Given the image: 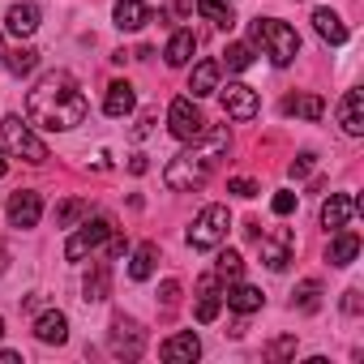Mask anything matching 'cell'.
<instances>
[{
    "label": "cell",
    "instance_id": "43",
    "mask_svg": "<svg viewBox=\"0 0 364 364\" xmlns=\"http://www.w3.org/2000/svg\"><path fill=\"white\" fill-rule=\"evenodd\" d=\"M5 270H9V253H5V249H0V274H5Z\"/></svg>",
    "mask_w": 364,
    "mask_h": 364
},
{
    "label": "cell",
    "instance_id": "29",
    "mask_svg": "<svg viewBox=\"0 0 364 364\" xmlns=\"http://www.w3.org/2000/svg\"><path fill=\"white\" fill-rule=\"evenodd\" d=\"M291 309H300V313H317V309H321V283H317V279H304V283L291 291Z\"/></svg>",
    "mask_w": 364,
    "mask_h": 364
},
{
    "label": "cell",
    "instance_id": "21",
    "mask_svg": "<svg viewBox=\"0 0 364 364\" xmlns=\"http://www.w3.org/2000/svg\"><path fill=\"white\" fill-rule=\"evenodd\" d=\"M283 116L321 120V116H326V103H321V95H287V99H283Z\"/></svg>",
    "mask_w": 364,
    "mask_h": 364
},
{
    "label": "cell",
    "instance_id": "46",
    "mask_svg": "<svg viewBox=\"0 0 364 364\" xmlns=\"http://www.w3.org/2000/svg\"><path fill=\"white\" fill-rule=\"evenodd\" d=\"M0 338H5V321H0Z\"/></svg>",
    "mask_w": 364,
    "mask_h": 364
},
{
    "label": "cell",
    "instance_id": "25",
    "mask_svg": "<svg viewBox=\"0 0 364 364\" xmlns=\"http://www.w3.org/2000/svg\"><path fill=\"white\" fill-rule=\"evenodd\" d=\"M133 103H137V99H133V86H129V82H112V86H107V99H103V112L120 120V116L133 112Z\"/></svg>",
    "mask_w": 364,
    "mask_h": 364
},
{
    "label": "cell",
    "instance_id": "42",
    "mask_svg": "<svg viewBox=\"0 0 364 364\" xmlns=\"http://www.w3.org/2000/svg\"><path fill=\"white\" fill-rule=\"evenodd\" d=\"M0 364H22V351H0Z\"/></svg>",
    "mask_w": 364,
    "mask_h": 364
},
{
    "label": "cell",
    "instance_id": "5",
    "mask_svg": "<svg viewBox=\"0 0 364 364\" xmlns=\"http://www.w3.org/2000/svg\"><path fill=\"white\" fill-rule=\"evenodd\" d=\"M228 228H232L228 206H206V210L193 219V228H189V245H193V249H219V245L228 240Z\"/></svg>",
    "mask_w": 364,
    "mask_h": 364
},
{
    "label": "cell",
    "instance_id": "40",
    "mask_svg": "<svg viewBox=\"0 0 364 364\" xmlns=\"http://www.w3.org/2000/svg\"><path fill=\"white\" fill-rule=\"evenodd\" d=\"M291 351H296V338H279V343L270 347V355H274V360H283V355H291Z\"/></svg>",
    "mask_w": 364,
    "mask_h": 364
},
{
    "label": "cell",
    "instance_id": "15",
    "mask_svg": "<svg viewBox=\"0 0 364 364\" xmlns=\"http://www.w3.org/2000/svg\"><path fill=\"white\" fill-rule=\"evenodd\" d=\"M355 257H360V236L347 232V228H338V232L330 236V245H326V262H330V266H351Z\"/></svg>",
    "mask_w": 364,
    "mask_h": 364
},
{
    "label": "cell",
    "instance_id": "17",
    "mask_svg": "<svg viewBox=\"0 0 364 364\" xmlns=\"http://www.w3.org/2000/svg\"><path fill=\"white\" fill-rule=\"evenodd\" d=\"M35 338H39V343H48V347H52V343L60 347V343L69 338V317H65L60 309L39 313V321H35Z\"/></svg>",
    "mask_w": 364,
    "mask_h": 364
},
{
    "label": "cell",
    "instance_id": "34",
    "mask_svg": "<svg viewBox=\"0 0 364 364\" xmlns=\"http://www.w3.org/2000/svg\"><path fill=\"white\" fill-rule=\"evenodd\" d=\"M154 120H159V107H146V112L137 116V124H133V137H137V141L150 137V133H154Z\"/></svg>",
    "mask_w": 364,
    "mask_h": 364
},
{
    "label": "cell",
    "instance_id": "11",
    "mask_svg": "<svg viewBox=\"0 0 364 364\" xmlns=\"http://www.w3.org/2000/svg\"><path fill=\"white\" fill-rule=\"evenodd\" d=\"M39 215H43V198H39L35 189H18V193L9 198V223H14V228H35Z\"/></svg>",
    "mask_w": 364,
    "mask_h": 364
},
{
    "label": "cell",
    "instance_id": "30",
    "mask_svg": "<svg viewBox=\"0 0 364 364\" xmlns=\"http://www.w3.org/2000/svg\"><path fill=\"white\" fill-rule=\"evenodd\" d=\"M215 274H219V279H228V283H236V279L245 274V257H240L236 249H223V253H219V262H215Z\"/></svg>",
    "mask_w": 364,
    "mask_h": 364
},
{
    "label": "cell",
    "instance_id": "6",
    "mask_svg": "<svg viewBox=\"0 0 364 364\" xmlns=\"http://www.w3.org/2000/svg\"><path fill=\"white\" fill-rule=\"evenodd\" d=\"M116 232V223H112V215H86V223H82V232H73L69 236V245H65V257L69 262H82L86 253H95L99 245H107V236Z\"/></svg>",
    "mask_w": 364,
    "mask_h": 364
},
{
    "label": "cell",
    "instance_id": "24",
    "mask_svg": "<svg viewBox=\"0 0 364 364\" xmlns=\"http://www.w3.org/2000/svg\"><path fill=\"white\" fill-rule=\"evenodd\" d=\"M313 26H317V35H321L326 43H334V48L347 43V26H343V18H338L334 9H317V14H313Z\"/></svg>",
    "mask_w": 364,
    "mask_h": 364
},
{
    "label": "cell",
    "instance_id": "36",
    "mask_svg": "<svg viewBox=\"0 0 364 364\" xmlns=\"http://www.w3.org/2000/svg\"><path fill=\"white\" fill-rule=\"evenodd\" d=\"M228 193H236V198H257V185H253V180H245V176H236V180H228Z\"/></svg>",
    "mask_w": 364,
    "mask_h": 364
},
{
    "label": "cell",
    "instance_id": "14",
    "mask_svg": "<svg viewBox=\"0 0 364 364\" xmlns=\"http://www.w3.org/2000/svg\"><path fill=\"white\" fill-rule=\"evenodd\" d=\"M112 18H116L120 31H141L146 22H154V9L146 5V0H116Z\"/></svg>",
    "mask_w": 364,
    "mask_h": 364
},
{
    "label": "cell",
    "instance_id": "45",
    "mask_svg": "<svg viewBox=\"0 0 364 364\" xmlns=\"http://www.w3.org/2000/svg\"><path fill=\"white\" fill-rule=\"evenodd\" d=\"M0 65H5V48H0Z\"/></svg>",
    "mask_w": 364,
    "mask_h": 364
},
{
    "label": "cell",
    "instance_id": "20",
    "mask_svg": "<svg viewBox=\"0 0 364 364\" xmlns=\"http://www.w3.org/2000/svg\"><path fill=\"white\" fill-rule=\"evenodd\" d=\"M5 31L18 35V39L35 35V31H39V5H14V9L5 14Z\"/></svg>",
    "mask_w": 364,
    "mask_h": 364
},
{
    "label": "cell",
    "instance_id": "23",
    "mask_svg": "<svg viewBox=\"0 0 364 364\" xmlns=\"http://www.w3.org/2000/svg\"><path fill=\"white\" fill-rule=\"evenodd\" d=\"M107 291H112V270H107V262H99L86 274V283H82V300L86 304H99V300H107Z\"/></svg>",
    "mask_w": 364,
    "mask_h": 364
},
{
    "label": "cell",
    "instance_id": "31",
    "mask_svg": "<svg viewBox=\"0 0 364 364\" xmlns=\"http://www.w3.org/2000/svg\"><path fill=\"white\" fill-rule=\"evenodd\" d=\"M223 65H228L232 73H245V69L253 65V48H249V43H228V52H223Z\"/></svg>",
    "mask_w": 364,
    "mask_h": 364
},
{
    "label": "cell",
    "instance_id": "7",
    "mask_svg": "<svg viewBox=\"0 0 364 364\" xmlns=\"http://www.w3.org/2000/svg\"><path fill=\"white\" fill-rule=\"evenodd\" d=\"M167 129H171V137H180V141H193V137L206 129V116L193 107V99H176V103L167 107Z\"/></svg>",
    "mask_w": 364,
    "mask_h": 364
},
{
    "label": "cell",
    "instance_id": "13",
    "mask_svg": "<svg viewBox=\"0 0 364 364\" xmlns=\"http://www.w3.org/2000/svg\"><path fill=\"white\" fill-rule=\"evenodd\" d=\"M257 249H262V262L266 270H287L291 262V232H279V236H257Z\"/></svg>",
    "mask_w": 364,
    "mask_h": 364
},
{
    "label": "cell",
    "instance_id": "35",
    "mask_svg": "<svg viewBox=\"0 0 364 364\" xmlns=\"http://www.w3.org/2000/svg\"><path fill=\"white\" fill-rule=\"evenodd\" d=\"M313 159H317V154H313V150H304V154H300V159H291V167H287V171H291V180H304V176H309V171H313Z\"/></svg>",
    "mask_w": 364,
    "mask_h": 364
},
{
    "label": "cell",
    "instance_id": "37",
    "mask_svg": "<svg viewBox=\"0 0 364 364\" xmlns=\"http://www.w3.org/2000/svg\"><path fill=\"white\" fill-rule=\"evenodd\" d=\"M270 206H274V215H291V210H296V193H279Z\"/></svg>",
    "mask_w": 364,
    "mask_h": 364
},
{
    "label": "cell",
    "instance_id": "39",
    "mask_svg": "<svg viewBox=\"0 0 364 364\" xmlns=\"http://www.w3.org/2000/svg\"><path fill=\"white\" fill-rule=\"evenodd\" d=\"M176 300H180V283H176V279H167V283H163V304L171 309Z\"/></svg>",
    "mask_w": 364,
    "mask_h": 364
},
{
    "label": "cell",
    "instance_id": "4",
    "mask_svg": "<svg viewBox=\"0 0 364 364\" xmlns=\"http://www.w3.org/2000/svg\"><path fill=\"white\" fill-rule=\"evenodd\" d=\"M0 150L18 154L26 163H48V146L31 133V124L22 116H5V120H0Z\"/></svg>",
    "mask_w": 364,
    "mask_h": 364
},
{
    "label": "cell",
    "instance_id": "32",
    "mask_svg": "<svg viewBox=\"0 0 364 364\" xmlns=\"http://www.w3.org/2000/svg\"><path fill=\"white\" fill-rule=\"evenodd\" d=\"M35 65H39V52H35V48H18V52H9V60H5V69L18 73V77H26Z\"/></svg>",
    "mask_w": 364,
    "mask_h": 364
},
{
    "label": "cell",
    "instance_id": "16",
    "mask_svg": "<svg viewBox=\"0 0 364 364\" xmlns=\"http://www.w3.org/2000/svg\"><path fill=\"white\" fill-rule=\"evenodd\" d=\"M338 124L347 137H360L364 133V95L360 90H347L343 103H338Z\"/></svg>",
    "mask_w": 364,
    "mask_h": 364
},
{
    "label": "cell",
    "instance_id": "33",
    "mask_svg": "<svg viewBox=\"0 0 364 364\" xmlns=\"http://www.w3.org/2000/svg\"><path fill=\"white\" fill-rule=\"evenodd\" d=\"M90 215V202H82V198H73V202H65L60 210H56V228H73L77 219H86Z\"/></svg>",
    "mask_w": 364,
    "mask_h": 364
},
{
    "label": "cell",
    "instance_id": "2",
    "mask_svg": "<svg viewBox=\"0 0 364 364\" xmlns=\"http://www.w3.org/2000/svg\"><path fill=\"white\" fill-rule=\"evenodd\" d=\"M228 150H232V133L228 129H202L185 150L167 163L163 185L171 193H193V189H202L206 180L219 171V163L228 159Z\"/></svg>",
    "mask_w": 364,
    "mask_h": 364
},
{
    "label": "cell",
    "instance_id": "22",
    "mask_svg": "<svg viewBox=\"0 0 364 364\" xmlns=\"http://www.w3.org/2000/svg\"><path fill=\"white\" fill-rule=\"evenodd\" d=\"M193 48H198V35H193V31H176L163 56H167V65H171V69H185V65L193 60Z\"/></svg>",
    "mask_w": 364,
    "mask_h": 364
},
{
    "label": "cell",
    "instance_id": "27",
    "mask_svg": "<svg viewBox=\"0 0 364 364\" xmlns=\"http://www.w3.org/2000/svg\"><path fill=\"white\" fill-rule=\"evenodd\" d=\"M198 14L206 22H215L219 31H232L236 26V9H232V0H198Z\"/></svg>",
    "mask_w": 364,
    "mask_h": 364
},
{
    "label": "cell",
    "instance_id": "44",
    "mask_svg": "<svg viewBox=\"0 0 364 364\" xmlns=\"http://www.w3.org/2000/svg\"><path fill=\"white\" fill-rule=\"evenodd\" d=\"M5 171H9V167H5V159H0V176H5Z\"/></svg>",
    "mask_w": 364,
    "mask_h": 364
},
{
    "label": "cell",
    "instance_id": "9",
    "mask_svg": "<svg viewBox=\"0 0 364 364\" xmlns=\"http://www.w3.org/2000/svg\"><path fill=\"white\" fill-rule=\"evenodd\" d=\"M141 347H146L141 326H137L133 317H116V321H112V351H116V355L137 360V355H141Z\"/></svg>",
    "mask_w": 364,
    "mask_h": 364
},
{
    "label": "cell",
    "instance_id": "12",
    "mask_svg": "<svg viewBox=\"0 0 364 364\" xmlns=\"http://www.w3.org/2000/svg\"><path fill=\"white\" fill-rule=\"evenodd\" d=\"M355 210H360V202L351 193H330V202L321 206V228L326 232H338V228H347L355 219Z\"/></svg>",
    "mask_w": 364,
    "mask_h": 364
},
{
    "label": "cell",
    "instance_id": "3",
    "mask_svg": "<svg viewBox=\"0 0 364 364\" xmlns=\"http://www.w3.org/2000/svg\"><path fill=\"white\" fill-rule=\"evenodd\" d=\"M249 48H266V56L287 69L296 56H300V35L287 26V22H274V18H257L249 22Z\"/></svg>",
    "mask_w": 364,
    "mask_h": 364
},
{
    "label": "cell",
    "instance_id": "26",
    "mask_svg": "<svg viewBox=\"0 0 364 364\" xmlns=\"http://www.w3.org/2000/svg\"><path fill=\"white\" fill-rule=\"evenodd\" d=\"M154 262H159V245H150V240L137 245V249H133V262H129V279H133V283H146V279L154 274Z\"/></svg>",
    "mask_w": 364,
    "mask_h": 364
},
{
    "label": "cell",
    "instance_id": "10",
    "mask_svg": "<svg viewBox=\"0 0 364 364\" xmlns=\"http://www.w3.org/2000/svg\"><path fill=\"white\" fill-rule=\"evenodd\" d=\"M159 355H163L167 364H193V360L202 355V343H198V334H193V330H180V334L163 338Z\"/></svg>",
    "mask_w": 364,
    "mask_h": 364
},
{
    "label": "cell",
    "instance_id": "41",
    "mask_svg": "<svg viewBox=\"0 0 364 364\" xmlns=\"http://www.w3.org/2000/svg\"><path fill=\"white\" fill-rule=\"evenodd\" d=\"M146 167H150V163H146V154H133V159H129V171H133V176H141Z\"/></svg>",
    "mask_w": 364,
    "mask_h": 364
},
{
    "label": "cell",
    "instance_id": "1",
    "mask_svg": "<svg viewBox=\"0 0 364 364\" xmlns=\"http://www.w3.org/2000/svg\"><path fill=\"white\" fill-rule=\"evenodd\" d=\"M86 112H90V103H86L82 86L73 82V73H65V69L43 73V77L35 82V90L26 95V116H31L35 124L52 129V133L77 129V124L86 120Z\"/></svg>",
    "mask_w": 364,
    "mask_h": 364
},
{
    "label": "cell",
    "instance_id": "38",
    "mask_svg": "<svg viewBox=\"0 0 364 364\" xmlns=\"http://www.w3.org/2000/svg\"><path fill=\"white\" fill-rule=\"evenodd\" d=\"M343 313H351V317L360 313V291H355V287H347V291H343Z\"/></svg>",
    "mask_w": 364,
    "mask_h": 364
},
{
    "label": "cell",
    "instance_id": "28",
    "mask_svg": "<svg viewBox=\"0 0 364 364\" xmlns=\"http://www.w3.org/2000/svg\"><path fill=\"white\" fill-rule=\"evenodd\" d=\"M219 309H223V296L215 291V274H206V279H202V300H198V321L210 326V321L219 317Z\"/></svg>",
    "mask_w": 364,
    "mask_h": 364
},
{
    "label": "cell",
    "instance_id": "19",
    "mask_svg": "<svg viewBox=\"0 0 364 364\" xmlns=\"http://www.w3.org/2000/svg\"><path fill=\"white\" fill-rule=\"evenodd\" d=\"M262 300H266V296H262L257 287L240 283V279L223 291V304H228V309H236V313H245V317H249V313H257V309H262Z\"/></svg>",
    "mask_w": 364,
    "mask_h": 364
},
{
    "label": "cell",
    "instance_id": "8",
    "mask_svg": "<svg viewBox=\"0 0 364 364\" xmlns=\"http://www.w3.org/2000/svg\"><path fill=\"white\" fill-rule=\"evenodd\" d=\"M219 99H223V112H228L232 120H253V116L262 112L257 90L245 86V82H228V86H219Z\"/></svg>",
    "mask_w": 364,
    "mask_h": 364
},
{
    "label": "cell",
    "instance_id": "18",
    "mask_svg": "<svg viewBox=\"0 0 364 364\" xmlns=\"http://www.w3.org/2000/svg\"><path fill=\"white\" fill-rule=\"evenodd\" d=\"M219 73H223L219 60H202V65H193V73H189V90H193V99L215 95V90H219Z\"/></svg>",
    "mask_w": 364,
    "mask_h": 364
}]
</instances>
